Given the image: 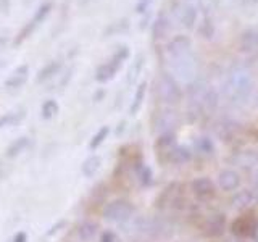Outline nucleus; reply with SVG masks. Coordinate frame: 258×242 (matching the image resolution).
I'll list each match as a JSON object with an SVG mask.
<instances>
[{
  "label": "nucleus",
  "instance_id": "obj_1",
  "mask_svg": "<svg viewBox=\"0 0 258 242\" xmlns=\"http://www.w3.org/2000/svg\"><path fill=\"white\" fill-rule=\"evenodd\" d=\"M166 62L173 78L182 83H192L197 75V58L194 53L192 42L187 36H174L165 45Z\"/></svg>",
  "mask_w": 258,
  "mask_h": 242
},
{
  "label": "nucleus",
  "instance_id": "obj_2",
  "mask_svg": "<svg viewBox=\"0 0 258 242\" xmlns=\"http://www.w3.org/2000/svg\"><path fill=\"white\" fill-rule=\"evenodd\" d=\"M255 89V79L244 65H234L226 73L223 91L228 99L236 105H245Z\"/></svg>",
  "mask_w": 258,
  "mask_h": 242
},
{
  "label": "nucleus",
  "instance_id": "obj_3",
  "mask_svg": "<svg viewBox=\"0 0 258 242\" xmlns=\"http://www.w3.org/2000/svg\"><path fill=\"white\" fill-rule=\"evenodd\" d=\"M155 94L158 95L160 102L168 105H174L181 100V91L177 87L176 81L169 75H160L155 81Z\"/></svg>",
  "mask_w": 258,
  "mask_h": 242
},
{
  "label": "nucleus",
  "instance_id": "obj_4",
  "mask_svg": "<svg viewBox=\"0 0 258 242\" xmlns=\"http://www.w3.org/2000/svg\"><path fill=\"white\" fill-rule=\"evenodd\" d=\"M129 55V50L127 47L123 45L119 47L118 50L111 55V58L108 62H105L103 65H100L99 68H97V73H95V79L99 81V83H107V81H110L113 76L116 75V71L119 70L121 63H123Z\"/></svg>",
  "mask_w": 258,
  "mask_h": 242
},
{
  "label": "nucleus",
  "instance_id": "obj_5",
  "mask_svg": "<svg viewBox=\"0 0 258 242\" xmlns=\"http://www.w3.org/2000/svg\"><path fill=\"white\" fill-rule=\"evenodd\" d=\"M133 213V205L127 200H113L103 208V216L110 221H124Z\"/></svg>",
  "mask_w": 258,
  "mask_h": 242
},
{
  "label": "nucleus",
  "instance_id": "obj_6",
  "mask_svg": "<svg viewBox=\"0 0 258 242\" xmlns=\"http://www.w3.org/2000/svg\"><path fill=\"white\" fill-rule=\"evenodd\" d=\"M239 48L250 58H258V29L250 28L240 34Z\"/></svg>",
  "mask_w": 258,
  "mask_h": 242
},
{
  "label": "nucleus",
  "instance_id": "obj_7",
  "mask_svg": "<svg viewBox=\"0 0 258 242\" xmlns=\"http://www.w3.org/2000/svg\"><path fill=\"white\" fill-rule=\"evenodd\" d=\"M174 15H176L177 21L187 29H192L194 24H196V21H197V8L194 7L190 2H187V0L177 4L174 7Z\"/></svg>",
  "mask_w": 258,
  "mask_h": 242
},
{
  "label": "nucleus",
  "instance_id": "obj_8",
  "mask_svg": "<svg viewBox=\"0 0 258 242\" xmlns=\"http://www.w3.org/2000/svg\"><path fill=\"white\" fill-rule=\"evenodd\" d=\"M256 221L253 220L252 215H244V216H239L236 221L232 224V231L234 234H237L240 237H247L250 234H255L256 231Z\"/></svg>",
  "mask_w": 258,
  "mask_h": 242
},
{
  "label": "nucleus",
  "instance_id": "obj_9",
  "mask_svg": "<svg viewBox=\"0 0 258 242\" xmlns=\"http://www.w3.org/2000/svg\"><path fill=\"white\" fill-rule=\"evenodd\" d=\"M169 31H171V20H169V16L165 12H161L157 16V20H155V23H153V26H152L153 40L165 39L169 34Z\"/></svg>",
  "mask_w": 258,
  "mask_h": 242
},
{
  "label": "nucleus",
  "instance_id": "obj_10",
  "mask_svg": "<svg viewBox=\"0 0 258 242\" xmlns=\"http://www.w3.org/2000/svg\"><path fill=\"white\" fill-rule=\"evenodd\" d=\"M28 73H29V67L28 65H20L10 76L5 79V87L8 91H13V89H20L24 83L28 81Z\"/></svg>",
  "mask_w": 258,
  "mask_h": 242
},
{
  "label": "nucleus",
  "instance_id": "obj_11",
  "mask_svg": "<svg viewBox=\"0 0 258 242\" xmlns=\"http://www.w3.org/2000/svg\"><path fill=\"white\" fill-rule=\"evenodd\" d=\"M218 184L223 191H234L239 188L240 184V176L234 169H224L218 176Z\"/></svg>",
  "mask_w": 258,
  "mask_h": 242
},
{
  "label": "nucleus",
  "instance_id": "obj_12",
  "mask_svg": "<svg viewBox=\"0 0 258 242\" xmlns=\"http://www.w3.org/2000/svg\"><path fill=\"white\" fill-rule=\"evenodd\" d=\"M194 194L200 199H212L215 196V186L208 177H199L197 181L192 183Z\"/></svg>",
  "mask_w": 258,
  "mask_h": 242
},
{
  "label": "nucleus",
  "instance_id": "obj_13",
  "mask_svg": "<svg viewBox=\"0 0 258 242\" xmlns=\"http://www.w3.org/2000/svg\"><path fill=\"white\" fill-rule=\"evenodd\" d=\"M176 125H177V115H176V111H173L171 108H166V110L158 113L157 126L161 129V131H168L169 133Z\"/></svg>",
  "mask_w": 258,
  "mask_h": 242
},
{
  "label": "nucleus",
  "instance_id": "obj_14",
  "mask_svg": "<svg viewBox=\"0 0 258 242\" xmlns=\"http://www.w3.org/2000/svg\"><path fill=\"white\" fill-rule=\"evenodd\" d=\"M26 116V110L24 108H18V110H13V111H8L5 113L4 116H0V129L7 128V126H16L20 125L21 121Z\"/></svg>",
  "mask_w": 258,
  "mask_h": 242
},
{
  "label": "nucleus",
  "instance_id": "obj_15",
  "mask_svg": "<svg viewBox=\"0 0 258 242\" xmlns=\"http://www.w3.org/2000/svg\"><path fill=\"white\" fill-rule=\"evenodd\" d=\"M31 144V139L26 136L23 137H18V139H15L10 145L7 147V157L8 158H13V157H18L21 155L23 152H26V149L29 147Z\"/></svg>",
  "mask_w": 258,
  "mask_h": 242
},
{
  "label": "nucleus",
  "instance_id": "obj_16",
  "mask_svg": "<svg viewBox=\"0 0 258 242\" xmlns=\"http://www.w3.org/2000/svg\"><path fill=\"white\" fill-rule=\"evenodd\" d=\"M60 68H61V63L60 62H50V63H47L45 67L37 73L36 81H37V83H45L47 79L53 78L56 73L60 71Z\"/></svg>",
  "mask_w": 258,
  "mask_h": 242
},
{
  "label": "nucleus",
  "instance_id": "obj_17",
  "mask_svg": "<svg viewBox=\"0 0 258 242\" xmlns=\"http://www.w3.org/2000/svg\"><path fill=\"white\" fill-rule=\"evenodd\" d=\"M234 207L239 208V210H245L248 208L250 205H252V202H253V196H252V192H248V191H242V192H237L236 194V197H234Z\"/></svg>",
  "mask_w": 258,
  "mask_h": 242
},
{
  "label": "nucleus",
  "instance_id": "obj_18",
  "mask_svg": "<svg viewBox=\"0 0 258 242\" xmlns=\"http://www.w3.org/2000/svg\"><path fill=\"white\" fill-rule=\"evenodd\" d=\"M100 163H102V160L99 157H95V155L91 157V158H87L84 161V165H83V173H84V176H87V177L94 176L100 169Z\"/></svg>",
  "mask_w": 258,
  "mask_h": 242
},
{
  "label": "nucleus",
  "instance_id": "obj_19",
  "mask_svg": "<svg viewBox=\"0 0 258 242\" xmlns=\"http://www.w3.org/2000/svg\"><path fill=\"white\" fill-rule=\"evenodd\" d=\"M58 103H56V100H45L42 103V108H40V113H42V118L44 119H50L53 118L56 113H58Z\"/></svg>",
  "mask_w": 258,
  "mask_h": 242
},
{
  "label": "nucleus",
  "instance_id": "obj_20",
  "mask_svg": "<svg viewBox=\"0 0 258 242\" xmlns=\"http://www.w3.org/2000/svg\"><path fill=\"white\" fill-rule=\"evenodd\" d=\"M50 10H52V4H50V2L42 4V5L39 7V10L34 13V16L31 18V21H34V23L37 24V26H39V24L47 18V15L50 13Z\"/></svg>",
  "mask_w": 258,
  "mask_h": 242
},
{
  "label": "nucleus",
  "instance_id": "obj_21",
  "mask_svg": "<svg viewBox=\"0 0 258 242\" xmlns=\"http://www.w3.org/2000/svg\"><path fill=\"white\" fill-rule=\"evenodd\" d=\"M256 160H258V157L255 155V153H253L252 150L242 152V153H239V157H237L239 165H240V166H245V168L255 165V163H256Z\"/></svg>",
  "mask_w": 258,
  "mask_h": 242
},
{
  "label": "nucleus",
  "instance_id": "obj_22",
  "mask_svg": "<svg viewBox=\"0 0 258 242\" xmlns=\"http://www.w3.org/2000/svg\"><path fill=\"white\" fill-rule=\"evenodd\" d=\"M145 89H147V84L142 83L139 87H137V92H136V97H134V102L131 105V111L136 113L137 110L141 108V105H142V100H144V97H145Z\"/></svg>",
  "mask_w": 258,
  "mask_h": 242
},
{
  "label": "nucleus",
  "instance_id": "obj_23",
  "mask_svg": "<svg viewBox=\"0 0 258 242\" xmlns=\"http://www.w3.org/2000/svg\"><path fill=\"white\" fill-rule=\"evenodd\" d=\"M97 231V224L94 223H84L83 226L79 228V236L83 239H91Z\"/></svg>",
  "mask_w": 258,
  "mask_h": 242
},
{
  "label": "nucleus",
  "instance_id": "obj_24",
  "mask_svg": "<svg viewBox=\"0 0 258 242\" xmlns=\"http://www.w3.org/2000/svg\"><path fill=\"white\" fill-rule=\"evenodd\" d=\"M107 134H108V128L105 126V128H102L100 131L94 136V139L91 141V149H97V147H99V145L105 141V137H107Z\"/></svg>",
  "mask_w": 258,
  "mask_h": 242
},
{
  "label": "nucleus",
  "instance_id": "obj_25",
  "mask_svg": "<svg viewBox=\"0 0 258 242\" xmlns=\"http://www.w3.org/2000/svg\"><path fill=\"white\" fill-rule=\"evenodd\" d=\"M141 67H142V55L137 56L136 62H134V65L131 67V71H129V81H133V79L137 76V73H139Z\"/></svg>",
  "mask_w": 258,
  "mask_h": 242
},
{
  "label": "nucleus",
  "instance_id": "obj_26",
  "mask_svg": "<svg viewBox=\"0 0 258 242\" xmlns=\"http://www.w3.org/2000/svg\"><path fill=\"white\" fill-rule=\"evenodd\" d=\"M127 28V23L126 21H118V23H115V24H111V26L105 31V36H110L113 31H121V29H126Z\"/></svg>",
  "mask_w": 258,
  "mask_h": 242
},
{
  "label": "nucleus",
  "instance_id": "obj_27",
  "mask_svg": "<svg viewBox=\"0 0 258 242\" xmlns=\"http://www.w3.org/2000/svg\"><path fill=\"white\" fill-rule=\"evenodd\" d=\"M150 4H152V0H139V2H137V7H136L137 13H144Z\"/></svg>",
  "mask_w": 258,
  "mask_h": 242
},
{
  "label": "nucleus",
  "instance_id": "obj_28",
  "mask_svg": "<svg viewBox=\"0 0 258 242\" xmlns=\"http://www.w3.org/2000/svg\"><path fill=\"white\" fill-rule=\"evenodd\" d=\"M100 242H119V240H118V237L113 232H103Z\"/></svg>",
  "mask_w": 258,
  "mask_h": 242
},
{
  "label": "nucleus",
  "instance_id": "obj_29",
  "mask_svg": "<svg viewBox=\"0 0 258 242\" xmlns=\"http://www.w3.org/2000/svg\"><path fill=\"white\" fill-rule=\"evenodd\" d=\"M10 10V0H0V13L7 15Z\"/></svg>",
  "mask_w": 258,
  "mask_h": 242
},
{
  "label": "nucleus",
  "instance_id": "obj_30",
  "mask_svg": "<svg viewBox=\"0 0 258 242\" xmlns=\"http://www.w3.org/2000/svg\"><path fill=\"white\" fill-rule=\"evenodd\" d=\"M13 242H28V234L26 232H18L16 236L13 237Z\"/></svg>",
  "mask_w": 258,
  "mask_h": 242
},
{
  "label": "nucleus",
  "instance_id": "obj_31",
  "mask_svg": "<svg viewBox=\"0 0 258 242\" xmlns=\"http://www.w3.org/2000/svg\"><path fill=\"white\" fill-rule=\"evenodd\" d=\"M255 239H256V242H258V226H256V231H255Z\"/></svg>",
  "mask_w": 258,
  "mask_h": 242
}]
</instances>
